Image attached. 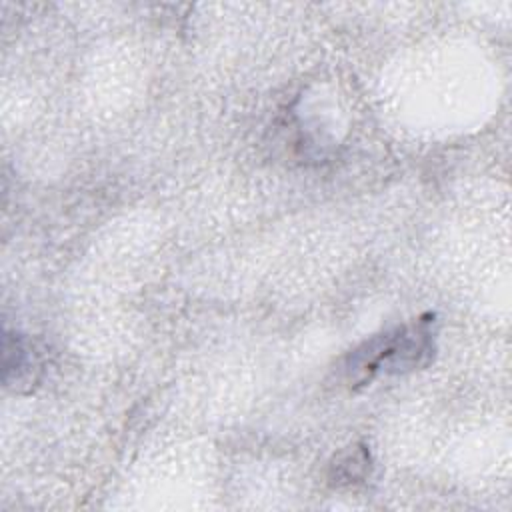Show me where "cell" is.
I'll return each mask as SVG.
<instances>
[{"label":"cell","mask_w":512,"mask_h":512,"mask_svg":"<svg viewBox=\"0 0 512 512\" xmlns=\"http://www.w3.org/2000/svg\"><path fill=\"white\" fill-rule=\"evenodd\" d=\"M370 470V454L364 446H350L340 452L330 464V482L334 486L356 484L366 478Z\"/></svg>","instance_id":"3957f363"},{"label":"cell","mask_w":512,"mask_h":512,"mask_svg":"<svg viewBox=\"0 0 512 512\" xmlns=\"http://www.w3.org/2000/svg\"><path fill=\"white\" fill-rule=\"evenodd\" d=\"M2 368H4L6 388L14 392H26L40 380V374L44 370V360L32 340L4 328Z\"/></svg>","instance_id":"7a4b0ae2"},{"label":"cell","mask_w":512,"mask_h":512,"mask_svg":"<svg viewBox=\"0 0 512 512\" xmlns=\"http://www.w3.org/2000/svg\"><path fill=\"white\" fill-rule=\"evenodd\" d=\"M430 320L404 324L362 342L346 360L352 386L368 384L376 374H404L424 368L434 356V334Z\"/></svg>","instance_id":"6da1fadb"}]
</instances>
